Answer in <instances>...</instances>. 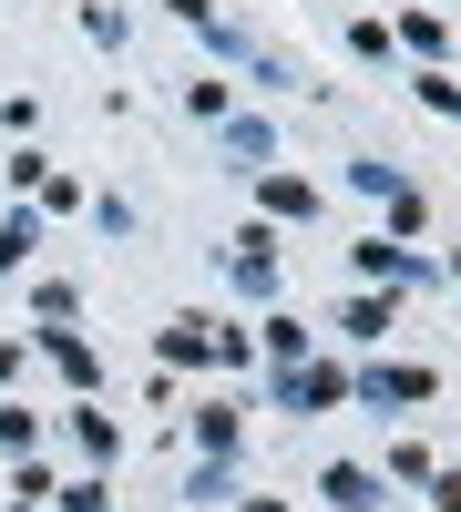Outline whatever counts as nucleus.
Listing matches in <instances>:
<instances>
[{
	"instance_id": "1",
	"label": "nucleus",
	"mask_w": 461,
	"mask_h": 512,
	"mask_svg": "<svg viewBox=\"0 0 461 512\" xmlns=\"http://www.w3.org/2000/svg\"><path fill=\"white\" fill-rule=\"evenodd\" d=\"M441 379L431 369H359V400H380V410H410V400H431Z\"/></svg>"
},
{
	"instance_id": "2",
	"label": "nucleus",
	"mask_w": 461,
	"mask_h": 512,
	"mask_svg": "<svg viewBox=\"0 0 461 512\" xmlns=\"http://www.w3.org/2000/svg\"><path fill=\"white\" fill-rule=\"evenodd\" d=\"M328 502H339V512H380V472L339 461V472H328Z\"/></svg>"
},
{
	"instance_id": "3",
	"label": "nucleus",
	"mask_w": 461,
	"mask_h": 512,
	"mask_svg": "<svg viewBox=\"0 0 461 512\" xmlns=\"http://www.w3.org/2000/svg\"><path fill=\"white\" fill-rule=\"evenodd\" d=\"M267 216H318V195L298 175H267Z\"/></svg>"
},
{
	"instance_id": "4",
	"label": "nucleus",
	"mask_w": 461,
	"mask_h": 512,
	"mask_svg": "<svg viewBox=\"0 0 461 512\" xmlns=\"http://www.w3.org/2000/svg\"><path fill=\"white\" fill-rule=\"evenodd\" d=\"M205 349H216V338H205V318H175V328H164V359H205Z\"/></svg>"
},
{
	"instance_id": "5",
	"label": "nucleus",
	"mask_w": 461,
	"mask_h": 512,
	"mask_svg": "<svg viewBox=\"0 0 461 512\" xmlns=\"http://www.w3.org/2000/svg\"><path fill=\"white\" fill-rule=\"evenodd\" d=\"M41 349H52V359H62L72 379H93V349H82V338H62V328H41Z\"/></svg>"
},
{
	"instance_id": "6",
	"label": "nucleus",
	"mask_w": 461,
	"mask_h": 512,
	"mask_svg": "<svg viewBox=\"0 0 461 512\" xmlns=\"http://www.w3.org/2000/svg\"><path fill=\"white\" fill-rule=\"evenodd\" d=\"M339 328H359V338H380V328H390V297H349V318H339Z\"/></svg>"
},
{
	"instance_id": "7",
	"label": "nucleus",
	"mask_w": 461,
	"mask_h": 512,
	"mask_svg": "<svg viewBox=\"0 0 461 512\" xmlns=\"http://www.w3.org/2000/svg\"><path fill=\"white\" fill-rule=\"evenodd\" d=\"M421 103H431V113H461V82H451V72H421Z\"/></svg>"
},
{
	"instance_id": "8",
	"label": "nucleus",
	"mask_w": 461,
	"mask_h": 512,
	"mask_svg": "<svg viewBox=\"0 0 461 512\" xmlns=\"http://www.w3.org/2000/svg\"><path fill=\"white\" fill-rule=\"evenodd\" d=\"M21 256H31V216H21V226H0V267H21Z\"/></svg>"
},
{
	"instance_id": "9",
	"label": "nucleus",
	"mask_w": 461,
	"mask_h": 512,
	"mask_svg": "<svg viewBox=\"0 0 461 512\" xmlns=\"http://www.w3.org/2000/svg\"><path fill=\"white\" fill-rule=\"evenodd\" d=\"M431 502H441V512H461V472H431Z\"/></svg>"
}]
</instances>
